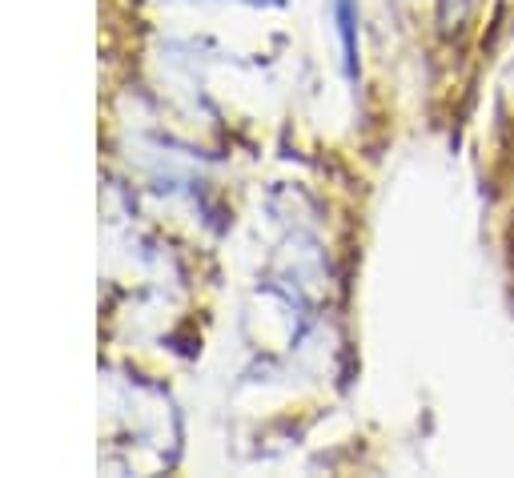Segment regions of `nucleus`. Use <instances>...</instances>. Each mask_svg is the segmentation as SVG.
I'll return each instance as SVG.
<instances>
[{"instance_id": "nucleus-1", "label": "nucleus", "mask_w": 514, "mask_h": 478, "mask_svg": "<svg viewBox=\"0 0 514 478\" xmlns=\"http://www.w3.org/2000/svg\"><path fill=\"white\" fill-rule=\"evenodd\" d=\"M334 21H338V41H342V69L346 81L358 85V0H334Z\"/></svg>"}]
</instances>
